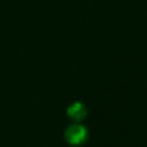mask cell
Here are the masks:
<instances>
[{"label": "cell", "mask_w": 147, "mask_h": 147, "mask_svg": "<svg viewBox=\"0 0 147 147\" xmlns=\"http://www.w3.org/2000/svg\"><path fill=\"white\" fill-rule=\"evenodd\" d=\"M86 113H87L86 107L82 102H74L67 109L68 116L71 119H74L75 122H80L82 119H84L85 116H86Z\"/></svg>", "instance_id": "obj_2"}, {"label": "cell", "mask_w": 147, "mask_h": 147, "mask_svg": "<svg viewBox=\"0 0 147 147\" xmlns=\"http://www.w3.org/2000/svg\"><path fill=\"white\" fill-rule=\"evenodd\" d=\"M87 137H88V132L86 127L80 124H71L70 126L67 127L64 132V138L67 142L74 146L84 144L87 140Z\"/></svg>", "instance_id": "obj_1"}]
</instances>
